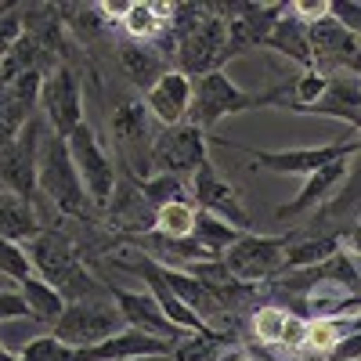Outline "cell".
Here are the masks:
<instances>
[{"mask_svg":"<svg viewBox=\"0 0 361 361\" xmlns=\"http://www.w3.org/2000/svg\"><path fill=\"white\" fill-rule=\"evenodd\" d=\"M29 260H33V275H40L47 286H54L62 293L66 304H76V300H94L105 296L109 289L98 282V275L80 260V250L73 246V238L66 231L44 228L33 243L25 246Z\"/></svg>","mask_w":361,"mask_h":361,"instance_id":"1","label":"cell"},{"mask_svg":"<svg viewBox=\"0 0 361 361\" xmlns=\"http://www.w3.org/2000/svg\"><path fill=\"white\" fill-rule=\"evenodd\" d=\"M37 188L40 195L66 217H76V221H87L94 224L98 221V209L94 202L87 199V188L73 166V156H69V145L66 137H58L54 130L44 134L40 141V166H37Z\"/></svg>","mask_w":361,"mask_h":361,"instance_id":"2","label":"cell"},{"mask_svg":"<svg viewBox=\"0 0 361 361\" xmlns=\"http://www.w3.org/2000/svg\"><path fill=\"white\" fill-rule=\"evenodd\" d=\"M152 112L145 109L141 98H127L119 102L112 119H109V130L116 141V152H119V166H123L134 180L152 177Z\"/></svg>","mask_w":361,"mask_h":361,"instance_id":"3","label":"cell"},{"mask_svg":"<svg viewBox=\"0 0 361 361\" xmlns=\"http://www.w3.org/2000/svg\"><path fill=\"white\" fill-rule=\"evenodd\" d=\"M250 109H264V94L243 90L228 73H206V76L192 80V109H188L185 123L209 134L221 119H228L235 112H250Z\"/></svg>","mask_w":361,"mask_h":361,"instance_id":"4","label":"cell"},{"mask_svg":"<svg viewBox=\"0 0 361 361\" xmlns=\"http://www.w3.org/2000/svg\"><path fill=\"white\" fill-rule=\"evenodd\" d=\"M293 243V235H238V243L221 257V264L228 267V275L243 286H264L275 282L286 271V250Z\"/></svg>","mask_w":361,"mask_h":361,"instance_id":"5","label":"cell"},{"mask_svg":"<svg viewBox=\"0 0 361 361\" xmlns=\"http://www.w3.org/2000/svg\"><path fill=\"white\" fill-rule=\"evenodd\" d=\"M127 322L119 314V307L112 304V296H94V300H76V304H66L62 318L51 325V336L62 340L66 347H94L116 333H123Z\"/></svg>","mask_w":361,"mask_h":361,"instance_id":"6","label":"cell"},{"mask_svg":"<svg viewBox=\"0 0 361 361\" xmlns=\"http://www.w3.org/2000/svg\"><path fill=\"white\" fill-rule=\"evenodd\" d=\"M228 58H231V51H228V25L214 11V4H206L202 22L195 29H188V33L173 44V62H177L173 69L199 80L206 73H224Z\"/></svg>","mask_w":361,"mask_h":361,"instance_id":"7","label":"cell"},{"mask_svg":"<svg viewBox=\"0 0 361 361\" xmlns=\"http://www.w3.org/2000/svg\"><path fill=\"white\" fill-rule=\"evenodd\" d=\"M66 145H69L73 166H76L83 188H87V199L94 202L98 217H102L105 206H109V199H112V192H116V185H119V166H116V159L105 152L102 137L94 134V127H90L87 119L66 137Z\"/></svg>","mask_w":361,"mask_h":361,"instance_id":"8","label":"cell"},{"mask_svg":"<svg viewBox=\"0 0 361 361\" xmlns=\"http://www.w3.org/2000/svg\"><path fill=\"white\" fill-rule=\"evenodd\" d=\"M221 145H228V141H221ZM228 148L238 156H246L257 170L286 173V177H311L329 163L354 156L357 137H343V141H333V145H314V148H243V145H228Z\"/></svg>","mask_w":361,"mask_h":361,"instance_id":"9","label":"cell"},{"mask_svg":"<svg viewBox=\"0 0 361 361\" xmlns=\"http://www.w3.org/2000/svg\"><path fill=\"white\" fill-rule=\"evenodd\" d=\"M40 141H44V123L33 116L8 148H0V185L22 202H33L40 195V188H37Z\"/></svg>","mask_w":361,"mask_h":361,"instance_id":"10","label":"cell"},{"mask_svg":"<svg viewBox=\"0 0 361 361\" xmlns=\"http://www.w3.org/2000/svg\"><path fill=\"white\" fill-rule=\"evenodd\" d=\"M202 163H209V137L192 127V123H177L163 127L152 141V173L166 177H192Z\"/></svg>","mask_w":361,"mask_h":361,"instance_id":"11","label":"cell"},{"mask_svg":"<svg viewBox=\"0 0 361 361\" xmlns=\"http://www.w3.org/2000/svg\"><path fill=\"white\" fill-rule=\"evenodd\" d=\"M311 40V62L325 76H354L361 80V40L329 15L314 25H307Z\"/></svg>","mask_w":361,"mask_h":361,"instance_id":"12","label":"cell"},{"mask_svg":"<svg viewBox=\"0 0 361 361\" xmlns=\"http://www.w3.org/2000/svg\"><path fill=\"white\" fill-rule=\"evenodd\" d=\"M40 109H44L47 127L58 137H69L83 123V83L73 66L47 69L44 87H40Z\"/></svg>","mask_w":361,"mask_h":361,"instance_id":"13","label":"cell"},{"mask_svg":"<svg viewBox=\"0 0 361 361\" xmlns=\"http://www.w3.org/2000/svg\"><path fill=\"white\" fill-rule=\"evenodd\" d=\"M192 202L199 214H209V217H221L224 224L238 228V231H250L253 221H250V209L243 206V199H238V188L231 185V180L214 166V159L202 163L195 173H192Z\"/></svg>","mask_w":361,"mask_h":361,"instance_id":"14","label":"cell"},{"mask_svg":"<svg viewBox=\"0 0 361 361\" xmlns=\"http://www.w3.org/2000/svg\"><path fill=\"white\" fill-rule=\"evenodd\" d=\"M214 11L228 25V51L235 58V54H246L253 47H264V40L271 37L275 22L286 15V4L282 0H271V4L243 0V4H214Z\"/></svg>","mask_w":361,"mask_h":361,"instance_id":"15","label":"cell"},{"mask_svg":"<svg viewBox=\"0 0 361 361\" xmlns=\"http://www.w3.org/2000/svg\"><path fill=\"white\" fill-rule=\"evenodd\" d=\"M109 296H112V304L119 307V314H123V322H127V329H137V333H145V336H156V340H166V343H180L185 336H192V333H180V329L163 314V307L156 304L148 293H134V289H109Z\"/></svg>","mask_w":361,"mask_h":361,"instance_id":"16","label":"cell"},{"mask_svg":"<svg viewBox=\"0 0 361 361\" xmlns=\"http://www.w3.org/2000/svg\"><path fill=\"white\" fill-rule=\"evenodd\" d=\"M102 217H105V224L112 231H123L130 238L148 235L156 228V209L148 206V199L141 195L137 180L130 173H119V185H116V192H112V199H109Z\"/></svg>","mask_w":361,"mask_h":361,"instance_id":"17","label":"cell"},{"mask_svg":"<svg viewBox=\"0 0 361 361\" xmlns=\"http://www.w3.org/2000/svg\"><path fill=\"white\" fill-rule=\"evenodd\" d=\"M145 109L152 112V119L159 127H177L188 119V109H192V76L170 69L152 90L141 94Z\"/></svg>","mask_w":361,"mask_h":361,"instance_id":"18","label":"cell"},{"mask_svg":"<svg viewBox=\"0 0 361 361\" xmlns=\"http://www.w3.org/2000/svg\"><path fill=\"white\" fill-rule=\"evenodd\" d=\"M347 159H350V156H347ZM347 159H336V163L322 166L318 173L304 177V188L296 192V199H289L286 206H279L275 217H279V221H296V217L314 214L318 206H325L329 199L336 195V188L343 185V177H347Z\"/></svg>","mask_w":361,"mask_h":361,"instance_id":"19","label":"cell"},{"mask_svg":"<svg viewBox=\"0 0 361 361\" xmlns=\"http://www.w3.org/2000/svg\"><path fill=\"white\" fill-rule=\"evenodd\" d=\"M116 58H119V69H123V76L141 90H152L170 69L173 62L156 47V44H137V40H119L116 47Z\"/></svg>","mask_w":361,"mask_h":361,"instance_id":"20","label":"cell"},{"mask_svg":"<svg viewBox=\"0 0 361 361\" xmlns=\"http://www.w3.org/2000/svg\"><path fill=\"white\" fill-rule=\"evenodd\" d=\"M304 116H325V119H340L350 130L361 134V80L354 76H329L322 98L304 109Z\"/></svg>","mask_w":361,"mask_h":361,"instance_id":"21","label":"cell"},{"mask_svg":"<svg viewBox=\"0 0 361 361\" xmlns=\"http://www.w3.org/2000/svg\"><path fill=\"white\" fill-rule=\"evenodd\" d=\"M357 202H361V137H357L354 156L347 159V177H343V185L336 188V195L329 199L325 206L314 209L311 224H336V231H340L343 224H350V221H343V217L354 214Z\"/></svg>","mask_w":361,"mask_h":361,"instance_id":"22","label":"cell"},{"mask_svg":"<svg viewBox=\"0 0 361 361\" xmlns=\"http://www.w3.org/2000/svg\"><path fill=\"white\" fill-rule=\"evenodd\" d=\"M170 18H173V4H145V0H134L127 4L123 18H119V29L127 33V40H137V44H156L166 29H170Z\"/></svg>","mask_w":361,"mask_h":361,"instance_id":"23","label":"cell"},{"mask_svg":"<svg viewBox=\"0 0 361 361\" xmlns=\"http://www.w3.org/2000/svg\"><path fill=\"white\" fill-rule=\"evenodd\" d=\"M264 47H267V51H275V54H282V58H289V62H296L300 69H314V62H311V40H307V25L289 11V4H286V15L275 22V29H271V37L264 40Z\"/></svg>","mask_w":361,"mask_h":361,"instance_id":"24","label":"cell"},{"mask_svg":"<svg viewBox=\"0 0 361 361\" xmlns=\"http://www.w3.org/2000/svg\"><path fill=\"white\" fill-rule=\"evenodd\" d=\"M40 231H44V224H40V217H37L33 202H22V199H15V195L0 199V238L18 243V246H29Z\"/></svg>","mask_w":361,"mask_h":361,"instance_id":"25","label":"cell"},{"mask_svg":"<svg viewBox=\"0 0 361 361\" xmlns=\"http://www.w3.org/2000/svg\"><path fill=\"white\" fill-rule=\"evenodd\" d=\"M18 293H22L25 307H29V318L40 322V325H54L58 318H62V311H66L62 293H58L54 286H47L40 275L22 279V282H18Z\"/></svg>","mask_w":361,"mask_h":361,"instance_id":"26","label":"cell"},{"mask_svg":"<svg viewBox=\"0 0 361 361\" xmlns=\"http://www.w3.org/2000/svg\"><path fill=\"white\" fill-rule=\"evenodd\" d=\"M58 15H62L66 33L80 44H94L105 29L112 25L102 11V4H58Z\"/></svg>","mask_w":361,"mask_h":361,"instance_id":"27","label":"cell"},{"mask_svg":"<svg viewBox=\"0 0 361 361\" xmlns=\"http://www.w3.org/2000/svg\"><path fill=\"white\" fill-rule=\"evenodd\" d=\"M238 235H246V231H238L231 224H224L221 217H209V214H195V228H192V238L202 246V253L209 260H221L235 243H238Z\"/></svg>","mask_w":361,"mask_h":361,"instance_id":"28","label":"cell"},{"mask_svg":"<svg viewBox=\"0 0 361 361\" xmlns=\"http://www.w3.org/2000/svg\"><path fill=\"white\" fill-rule=\"evenodd\" d=\"M195 214H199V209H195L192 199L166 202V206L156 209V228H152V231H159V235H166V238H188L192 228H195Z\"/></svg>","mask_w":361,"mask_h":361,"instance_id":"29","label":"cell"},{"mask_svg":"<svg viewBox=\"0 0 361 361\" xmlns=\"http://www.w3.org/2000/svg\"><path fill=\"white\" fill-rule=\"evenodd\" d=\"M231 343L224 340V333L209 329V333H192L173 347V361H217Z\"/></svg>","mask_w":361,"mask_h":361,"instance_id":"30","label":"cell"},{"mask_svg":"<svg viewBox=\"0 0 361 361\" xmlns=\"http://www.w3.org/2000/svg\"><path fill=\"white\" fill-rule=\"evenodd\" d=\"M137 188L141 195L148 199V206L159 209L166 202H180V199H192L188 195V185H185V177H166V173H152V177H145L137 180Z\"/></svg>","mask_w":361,"mask_h":361,"instance_id":"31","label":"cell"},{"mask_svg":"<svg viewBox=\"0 0 361 361\" xmlns=\"http://www.w3.org/2000/svg\"><path fill=\"white\" fill-rule=\"evenodd\" d=\"M29 119H33V109H25L11 90L0 83V148H8Z\"/></svg>","mask_w":361,"mask_h":361,"instance_id":"32","label":"cell"},{"mask_svg":"<svg viewBox=\"0 0 361 361\" xmlns=\"http://www.w3.org/2000/svg\"><path fill=\"white\" fill-rule=\"evenodd\" d=\"M286 322H289V307H279V304H264V307H253V318H250L253 340H260V343H267V347H279Z\"/></svg>","mask_w":361,"mask_h":361,"instance_id":"33","label":"cell"},{"mask_svg":"<svg viewBox=\"0 0 361 361\" xmlns=\"http://www.w3.org/2000/svg\"><path fill=\"white\" fill-rule=\"evenodd\" d=\"M18 361H80V350L66 347L62 340H54V336H37V340H29L22 347Z\"/></svg>","mask_w":361,"mask_h":361,"instance_id":"34","label":"cell"},{"mask_svg":"<svg viewBox=\"0 0 361 361\" xmlns=\"http://www.w3.org/2000/svg\"><path fill=\"white\" fill-rule=\"evenodd\" d=\"M0 275H8L11 282H22V279L33 275V260H29L25 246L0 238Z\"/></svg>","mask_w":361,"mask_h":361,"instance_id":"35","label":"cell"},{"mask_svg":"<svg viewBox=\"0 0 361 361\" xmlns=\"http://www.w3.org/2000/svg\"><path fill=\"white\" fill-rule=\"evenodd\" d=\"M25 37V25H22V4H11L0 11V62L11 54V47Z\"/></svg>","mask_w":361,"mask_h":361,"instance_id":"36","label":"cell"},{"mask_svg":"<svg viewBox=\"0 0 361 361\" xmlns=\"http://www.w3.org/2000/svg\"><path fill=\"white\" fill-rule=\"evenodd\" d=\"M322 361H361V329L343 333L333 347L322 354Z\"/></svg>","mask_w":361,"mask_h":361,"instance_id":"37","label":"cell"},{"mask_svg":"<svg viewBox=\"0 0 361 361\" xmlns=\"http://www.w3.org/2000/svg\"><path fill=\"white\" fill-rule=\"evenodd\" d=\"M329 15H333L347 33H354L361 40V4L357 0H333V4H329Z\"/></svg>","mask_w":361,"mask_h":361,"instance_id":"38","label":"cell"},{"mask_svg":"<svg viewBox=\"0 0 361 361\" xmlns=\"http://www.w3.org/2000/svg\"><path fill=\"white\" fill-rule=\"evenodd\" d=\"M329 4H333V0H289V11L304 25H314V22L329 18Z\"/></svg>","mask_w":361,"mask_h":361,"instance_id":"39","label":"cell"},{"mask_svg":"<svg viewBox=\"0 0 361 361\" xmlns=\"http://www.w3.org/2000/svg\"><path fill=\"white\" fill-rule=\"evenodd\" d=\"M18 318H29V307L22 293H0V322H18Z\"/></svg>","mask_w":361,"mask_h":361,"instance_id":"40","label":"cell"},{"mask_svg":"<svg viewBox=\"0 0 361 361\" xmlns=\"http://www.w3.org/2000/svg\"><path fill=\"white\" fill-rule=\"evenodd\" d=\"M217 361H257V357H253L246 347H228V350H224Z\"/></svg>","mask_w":361,"mask_h":361,"instance_id":"41","label":"cell"},{"mask_svg":"<svg viewBox=\"0 0 361 361\" xmlns=\"http://www.w3.org/2000/svg\"><path fill=\"white\" fill-rule=\"evenodd\" d=\"M354 260V267H357V275H361V257H350Z\"/></svg>","mask_w":361,"mask_h":361,"instance_id":"42","label":"cell"},{"mask_svg":"<svg viewBox=\"0 0 361 361\" xmlns=\"http://www.w3.org/2000/svg\"><path fill=\"white\" fill-rule=\"evenodd\" d=\"M357 329H361V311H357Z\"/></svg>","mask_w":361,"mask_h":361,"instance_id":"43","label":"cell"}]
</instances>
